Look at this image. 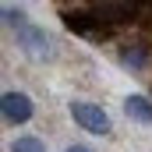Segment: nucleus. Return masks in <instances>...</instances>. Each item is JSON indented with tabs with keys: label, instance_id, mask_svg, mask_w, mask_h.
I'll return each mask as SVG.
<instances>
[{
	"label": "nucleus",
	"instance_id": "5",
	"mask_svg": "<svg viewBox=\"0 0 152 152\" xmlns=\"http://www.w3.org/2000/svg\"><path fill=\"white\" fill-rule=\"evenodd\" d=\"M11 152H46V145H42L39 138H32V134H28V138H18V142L11 145Z\"/></svg>",
	"mask_w": 152,
	"mask_h": 152
},
{
	"label": "nucleus",
	"instance_id": "3",
	"mask_svg": "<svg viewBox=\"0 0 152 152\" xmlns=\"http://www.w3.org/2000/svg\"><path fill=\"white\" fill-rule=\"evenodd\" d=\"M0 106H4V117L11 124H28L32 120V99L25 92H4Z\"/></svg>",
	"mask_w": 152,
	"mask_h": 152
},
{
	"label": "nucleus",
	"instance_id": "4",
	"mask_svg": "<svg viewBox=\"0 0 152 152\" xmlns=\"http://www.w3.org/2000/svg\"><path fill=\"white\" fill-rule=\"evenodd\" d=\"M124 113L131 117V120L152 124V99H145V96H127L124 99Z\"/></svg>",
	"mask_w": 152,
	"mask_h": 152
},
{
	"label": "nucleus",
	"instance_id": "6",
	"mask_svg": "<svg viewBox=\"0 0 152 152\" xmlns=\"http://www.w3.org/2000/svg\"><path fill=\"white\" fill-rule=\"evenodd\" d=\"M64 152H92V149H85V145H67Z\"/></svg>",
	"mask_w": 152,
	"mask_h": 152
},
{
	"label": "nucleus",
	"instance_id": "2",
	"mask_svg": "<svg viewBox=\"0 0 152 152\" xmlns=\"http://www.w3.org/2000/svg\"><path fill=\"white\" fill-rule=\"evenodd\" d=\"M18 46H21L32 60H46V57L53 53V39L46 36L42 28H36V25H21V28H18Z\"/></svg>",
	"mask_w": 152,
	"mask_h": 152
},
{
	"label": "nucleus",
	"instance_id": "1",
	"mask_svg": "<svg viewBox=\"0 0 152 152\" xmlns=\"http://www.w3.org/2000/svg\"><path fill=\"white\" fill-rule=\"evenodd\" d=\"M71 117H75L85 131H92V134H106V131H110V117L103 113V106H96V103L75 99V103H71Z\"/></svg>",
	"mask_w": 152,
	"mask_h": 152
}]
</instances>
